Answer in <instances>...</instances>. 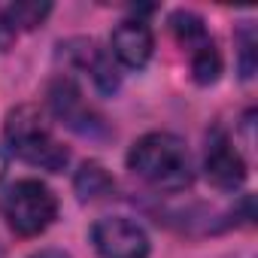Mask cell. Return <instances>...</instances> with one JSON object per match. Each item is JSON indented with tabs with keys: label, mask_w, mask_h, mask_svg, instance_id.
Listing matches in <instances>:
<instances>
[{
	"label": "cell",
	"mask_w": 258,
	"mask_h": 258,
	"mask_svg": "<svg viewBox=\"0 0 258 258\" xmlns=\"http://www.w3.org/2000/svg\"><path fill=\"white\" fill-rule=\"evenodd\" d=\"M127 167L158 191H182L195 179L188 146L167 131H152L140 137L127 152Z\"/></svg>",
	"instance_id": "1"
},
{
	"label": "cell",
	"mask_w": 258,
	"mask_h": 258,
	"mask_svg": "<svg viewBox=\"0 0 258 258\" xmlns=\"http://www.w3.org/2000/svg\"><path fill=\"white\" fill-rule=\"evenodd\" d=\"M4 140H7V146L16 158H22L31 167L49 170V173H61L70 161V152L55 137L46 115L37 106H16L7 115Z\"/></svg>",
	"instance_id": "2"
},
{
	"label": "cell",
	"mask_w": 258,
	"mask_h": 258,
	"mask_svg": "<svg viewBox=\"0 0 258 258\" xmlns=\"http://www.w3.org/2000/svg\"><path fill=\"white\" fill-rule=\"evenodd\" d=\"M0 213L19 237H37L58 219V198L40 179H19L0 195Z\"/></svg>",
	"instance_id": "3"
},
{
	"label": "cell",
	"mask_w": 258,
	"mask_h": 258,
	"mask_svg": "<svg viewBox=\"0 0 258 258\" xmlns=\"http://www.w3.org/2000/svg\"><path fill=\"white\" fill-rule=\"evenodd\" d=\"M91 243L100 258H146L149 255L146 231L124 216H106L94 222Z\"/></svg>",
	"instance_id": "4"
},
{
	"label": "cell",
	"mask_w": 258,
	"mask_h": 258,
	"mask_svg": "<svg viewBox=\"0 0 258 258\" xmlns=\"http://www.w3.org/2000/svg\"><path fill=\"white\" fill-rule=\"evenodd\" d=\"M204 170H207V179L216 188H225V191H234V188H240L246 182V161L237 152L228 131H222V127H213L207 134Z\"/></svg>",
	"instance_id": "5"
},
{
	"label": "cell",
	"mask_w": 258,
	"mask_h": 258,
	"mask_svg": "<svg viewBox=\"0 0 258 258\" xmlns=\"http://www.w3.org/2000/svg\"><path fill=\"white\" fill-rule=\"evenodd\" d=\"M152 49H155V40H152V31L146 22L140 19H124L112 37H109V55L121 64V67H131V70H140L149 64L152 58Z\"/></svg>",
	"instance_id": "6"
},
{
	"label": "cell",
	"mask_w": 258,
	"mask_h": 258,
	"mask_svg": "<svg viewBox=\"0 0 258 258\" xmlns=\"http://www.w3.org/2000/svg\"><path fill=\"white\" fill-rule=\"evenodd\" d=\"M52 109H55V115L67 124V127H73V131H79V134H94V131H100L103 127V121H100V115L82 100V94H79V88L70 82V79H58L55 85H52Z\"/></svg>",
	"instance_id": "7"
},
{
	"label": "cell",
	"mask_w": 258,
	"mask_h": 258,
	"mask_svg": "<svg viewBox=\"0 0 258 258\" xmlns=\"http://www.w3.org/2000/svg\"><path fill=\"white\" fill-rule=\"evenodd\" d=\"M79 64L91 73V79L97 82L100 91H115L118 88V73H115V64H112V55L100 52L94 43H79Z\"/></svg>",
	"instance_id": "8"
},
{
	"label": "cell",
	"mask_w": 258,
	"mask_h": 258,
	"mask_svg": "<svg viewBox=\"0 0 258 258\" xmlns=\"http://www.w3.org/2000/svg\"><path fill=\"white\" fill-rule=\"evenodd\" d=\"M49 16V4H16L0 13V28L10 37L19 34V28H37Z\"/></svg>",
	"instance_id": "9"
},
{
	"label": "cell",
	"mask_w": 258,
	"mask_h": 258,
	"mask_svg": "<svg viewBox=\"0 0 258 258\" xmlns=\"http://www.w3.org/2000/svg\"><path fill=\"white\" fill-rule=\"evenodd\" d=\"M188 61H191V73H195L198 85H210L222 73V55H219V49H216L213 40L204 43V46H198L195 52H188Z\"/></svg>",
	"instance_id": "10"
},
{
	"label": "cell",
	"mask_w": 258,
	"mask_h": 258,
	"mask_svg": "<svg viewBox=\"0 0 258 258\" xmlns=\"http://www.w3.org/2000/svg\"><path fill=\"white\" fill-rule=\"evenodd\" d=\"M109 176L100 164H82V170L76 173V191L79 198H97L103 191H109Z\"/></svg>",
	"instance_id": "11"
},
{
	"label": "cell",
	"mask_w": 258,
	"mask_h": 258,
	"mask_svg": "<svg viewBox=\"0 0 258 258\" xmlns=\"http://www.w3.org/2000/svg\"><path fill=\"white\" fill-rule=\"evenodd\" d=\"M240 55H243V61H240V70H243V76L249 79L252 76V70H255V61H252V55H255V31L246 25L243 31H240Z\"/></svg>",
	"instance_id": "12"
},
{
	"label": "cell",
	"mask_w": 258,
	"mask_h": 258,
	"mask_svg": "<svg viewBox=\"0 0 258 258\" xmlns=\"http://www.w3.org/2000/svg\"><path fill=\"white\" fill-rule=\"evenodd\" d=\"M31 258H70V255L61 252V249H43V252H37V255H31Z\"/></svg>",
	"instance_id": "13"
},
{
	"label": "cell",
	"mask_w": 258,
	"mask_h": 258,
	"mask_svg": "<svg viewBox=\"0 0 258 258\" xmlns=\"http://www.w3.org/2000/svg\"><path fill=\"white\" fill-rule=\"evenodd\" d=\"M4 170H7V155L0 152V179H4Z\"/></svg>",
	"instance_id": "14"
}]
</instances>
